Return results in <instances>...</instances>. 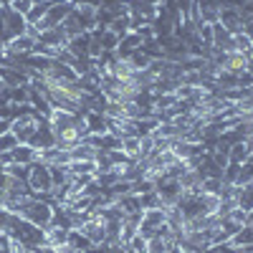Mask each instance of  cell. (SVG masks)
I'll use <instances>...</instances> for the list:
<instances>
[{
  "label": "cell",
  "mask_w": 253,
  "mask_h": 253,
  "mask_svg": "<svg viewBox=\"0 0 253 253\" xmlns=\"http://www.w3.org/2000/svg\"><path fill=\"white\" fill-rule=\"evenodd\" d=\"M71 162H96V157H99V152L94 150L91 144H86V142H79V144H74L71 147Z\"/></svg>",
  "instance_id": "cell-17"
},
{
  "label": "cell",
  "mask_w": 253,
  "mask_h": 253,
  "mask_svg": "<svg viewBox=\"0 0 253 253\" xmlns=\"http://www.w3.org/2000/svg\"><path fill=\"white\" fill-rule=\"evenodd\" d=\"M33 51H36V36H31V33H23V36H18V38L8 41L5 48H3L5 56H15V58L31 56Z\"/></svg>",
  "instance_id": "cell-9"
},
{
  "label": "cell",
  "mask_w": 253,
  "mask_h": 253,
  "mask_svg": "<svg viewBox=\"0 0 253 253\" xmlns=\"http://www.w3.org/2000/svg\"><path fill=\"white\" fill-rule=\"evenodd\" d=\"M0 23H3V31H5V43H8V41H13V38H18V36L28 33V20H26V15L15 13L10 5L0 8Z\"/></svg>",
  "instance_id": "cell-5"
},
{
  "label": "cell",
  "mask_w": 253,
  "mask_h": 253,
  "mask_svg": "<svg viewBox=\"0 0 253 253\" xmlns=\"http://www.w3.org/2000/svg\"><path fill=\"white\" fill-rule=\"evenodd\" d=\"M94 31H96V36H99V43H101V51H104V53H107V51H117V46H119V36H117L114 31L104 28V26H96Z\"/></svg>",
  "instance_id": "cell-20"
},
{
  "label": "cell",
  "mask_w": 253,
  "mask_h": 253,
  "mask_svg": "<svg viewBox=\"0 0 253 253\" xmlns=\"http://www.w3.org/2000/svg\"><path fill=\"white\" fill-rule=\"evenodd\" d=\"M114 203L119 205V210H122L124 215H142V213H144V208H142V200H139V195H134V193L119 195V198H117Z\"/></svg>",
  "instance_id": "cell-15"
},
{
  "label": "cell",
  "mask_w": 253,
  "mask_h": 253,
  "mask_svg": "<svg viewBox=\"0 0 253 253\" xmlns=\"http://www.w3.org/2000/svg\"><path fill=\"white\" fill-rule=\"evenodd\" d=\"M79 230H81V233L86 236L94 246H101L104 241H107V228H104V220H101L99 215H89L86 220L79 225Z\"/></svg>",
  "instance_id": "cell-10"
},
{
  "label": "cell",
  "mask_w": 253,
  "mask_h": 253,
  "mask_svg": "<svg viewBox=\"0 0 253 253\" xmlns=\"http://www.w3.org/2000/svg\"><path fill=\"white\" fill-rule=\"evenodd\" d=\"M28 187H31V193L38 195V198H43L48 203H53V177H51V167L46 162H41L36 160L31 165V170H28ZM56 205V203H53Z\"/></svg>",
  "instance_id": "cell-3"
},
{
  "label": "cell",
  "mask_w": 253,
  "mask_h": 253,
  "mask_svg": "<svg viewBox=\"0 0 253 253\" xmlns=\"http://www.w3.org/2000/svg\"><path fill=\"white\" fill-rule=\"evenodd\" d=\"M246 223H253V210H251V213L246 215Z\"/></svg>",
  "instance_id": "cell-36"
},
{
  "label": "cell",
  "mask_w": 253,
  "mask_h": 253,
  "mask_svg": "<svg viewBox=\"0 0 253 253\" xmlns=\"http://www.w3.org/2000/svg\"><path fill=\"white\" fill-rule=\"evenodd\" d=\"M144 43V36L139 31H132V33H126L119 38V46H117V56L119 58H126V56H132L134 51H139Z\"/></svg>",
  "instance_id": "cell-13"
},
{
  "label": "cell",
  "mask_w": 253,
  "mask_h": 253,
  "mask_svg": "<svg viewBox=\"0 0 253 253\" xmlns=\"http://www.w3.org/2000/svg\"><path fill=\"white\" fill-rule=\"evenodd\" d=\"M41 162H46V165H69L71 162V152L69 150H63V147H51V150H46V152H41V157H38Z\"/></svg>",
  "instance_id": "cell-18"
},
{
  "label": "cell",
  "mask_w": 253,
  "mask_h": 253,
  "mask_svg": "<svg viewBox=\"0 0 253 253\" xmlns=\"http://www.w3.org/2000/svg\"><path fill=\"white\" fill-rule=\"evenodd\" d=\"M41 122H43V117H41L36 109H31V112L20 114L18 119L10 122V134L18 139V144H28L31 137L36 134V129H38V124H41Z\"/></svg>",
  "instance_id": "cell-4"
},
{
  "label": "cell",
  "mask_w": 253,
  "mask_h": 253,
  "mask_svg": "<svg viewBox=\"0 0 253 253\" xmlns=\"http://www.w3.org/2000/svg\"><path fill=\"white\" fill-rule=\"evenodd\" d=\"M119 150H122L126 157H129V160H137V157H139V137H132V134L122 137Z\"/></svg>",
  "instance_id": "cell-23"
},
{
  "label": "cell",
  "mask_w": 253,
  "mask_h": 253,
  "mask_svg": "<svg viewBox=\"0 0 253 253\" xmlns=\"http://www.w3.org/2000/svg\"><path fill=\"white\" fill-rule=\"evenodd\" d=\"M3 89H5V86H3V81H0V94H3Z\"/></svg>",
  "instance_id": "cell-37"
},
{
  "label": "cell",
  "mask_w": 253,
  "mask_h": 253,
  "mask_svg": "<svg viewBox=\"0 0 253 253\" xmlns=\"http://www.w3.org/2000/svg\"><path fill=\"white\" fill-rule=\"evenodd\" d=\"M36 43H38L41 48L51 51V53L58 58V53L69 46V36L63 33V28H61V26H56V28H46V31H41V33L36 36Z\"/></svg>",
  "instance_id": "cell-7"
},
{
  "label": "cell",
  "mask_w": 253,
  "mask_h": 253,
  "mask_svg": "<svg viewBox=\"0 0 253 253\" xmlns=\"http://www.w3.org/2000/svg\"><path fill=\"white\" fill-rule=\"evenodd\" d=\"M10 132V119H0V137Z\"/></svg>",
  "instance_id": "cell-32"
},
{
  "label": "cell",
  "mask_w": 253,
  "mask_h": 253,
  "mask_svg": "<svg viewBox=\"0 0 253 253\" xmlns=\"http://www.w3.org/2000/svg\"><path fill=\"white\" fill-rule=\"evenodd\" d=\"M228 243L233 246L236 251H241V248H246V246H253V223H243V228H241Z\"/></svg>",
  "instance_id": "cell-21"
},
{
  "label": "cell",
  "mask_w": 253,
  "mask_h": 253,
  "mask_svg": "<svg viewBox=\"0 0 253 253\" xmlns=\"http://www.w3.org/2000/svg\"><path fill=\"white\" fill-rule=\"evenodd\" d=\"M248 182H253V162H251V160L241 165V170H238V180H236V187L248 185Z\"/></svg>",
  "instance_id": "cell-28"
},
{
  "label": "cell",
  "mask_w": 253,
  "mask_h": 253,
  "mask_svg": "<svg viewBox=\"0 0 253 253\" xmlns=\"http://www.w3.org/2000/svg\"><path fill=\"white\" fill-rule=\"evenodd\" d=\"M33 3H36V0H13L10 8H13L15 13H20V15H28L31 8H33Z\"/></svg>",
  "instance_id": "cell-29"
},
{
  "label": "cell",
  "mask_w": 253,
  "mask_h": 253,
  "mask_svg": "<svg viewBox=\"0 0 253 253\" xmlns=\"http://www.w3.org/2000/svg\"><path fill=\"white\" fill-rule=\"evenodd\" d=\"M84 119H86V129H89V134H104V132H107V114H99V112H84Z\"/></svg>",
  "instance_id": "cell-19"
},
{
  "label": "cell",
  "mask_w": 253,
  "mask_h": 253,
  "mask_svg": "<svg viewBox=\"0 0 253 253\" xmlns=\"http://www.w3.org/2000/svg\"><path fill=\"white\" fill-rule=\"evenodd\" d=\"M0 53H3V48H0Z\"/></svg>",
  "instance_id": "cell-38"
},
{
  "label": "cell",
  "mask_w": 253,
  "mask_h": 253,
  "mask_svg": "<svg viewBox=\"0 0 253 253\" xmlns=\"http://www.w3.org/2000/svg\"><path fill=\"white\" fill-rule=\"evenodd\" d=\"M0 81H3V86H28L31 76L23 69H18V66L0 63Z\"/></svg>",
  "instance_id": "cell-12"
},
{
  "label": "cell",
  "mask_w": 253,
  "mask_h": 253,
  "mask_svg": "<svg viewBox=\"0 0 253 253\" xmlns=\"http://www.w3.org/2000/svg\"><path fill=\"white\" fill-rule=\"evenodd\" d=\"M8 182H10V175L5 170H0V208L5 203V193H8Z\"/></svg>",
  "instance_id": "cell-31"
},
{
  "label": "cell",
  "mask_w": 253,
  "mask_h": 253,
  "mask_svg": "<svg viewBox=\"0 0 253 253\" xmlns=\"http://www.w3.org/2000/svg\"><path fill=\"white\" fill-rule=\"evenodd\" d=\"M167 3H170V5L182 15V20L193 15V8H195V0H167Z\"/></svg>",
  "instance_id": "cell-26"
},
{
  "label": "cell",
  "mask_w": 253,
  "mask_h": 253,
  "mask_svg": "<svg viewBox=\"0 0 253 253\" xmlns=\"http://www.w3.org/2000/svg\"><path fill=\"white\" fill-rule=\"evenodd\" d=\"M218 23L228 31V33H243V13L236 5H220V18Z\"/></svg>",
  "instance_id": "cell-11"
},
{
  "label": "cell",
  "mask_w": 253,
  "mask_h": 253,
  "mask_svg": "<svg viewBox=\"0 0 253 253\" xmlns=\"http://www.w3.org/2000/svg\"><path fill=\"white\" fill-rule=\"evenodd\" d=\"M13 213H18L20 218H26L28 223H33V225L46 230L51 225V218H53V203L38 198V195H28V198H23L13 208Z\"/></svg>",
  "instance_id": "cell-2"
},
{
  "label": "cell",
  "mask_w": 253,
  "mask_h": 253,
  "mask_svg": "<svg viewBox=\"0 0 253 253\" xmlns=\"http://www.w3.org/2000/svg\"><path fill=\"white\" fill-rule=\"evenodd\" d=\"M38 157H41L38 150H33L31 144H15L13 150L8 152V160H10L13 165H26V167H31Z\"/></svg>",
  "instance_id": "cell-14"
},
{
  "label": "cell",
  "mask_w": 253,
  "mask_h": 253,
  "mask_svg": "<svg viewBox=\"0 0 253 253\" xmlns=\"http://www.w3.org/2000/svg\"><path fill=\"white\" fill-rule=\"evenodd\" d=\"M109 31H114L119 38L126 36V33H132L134 28H132V18H129V13H124V15L114 18V20H112V26H109Z\"/></svg>",
  "instance_id": "cell-24"
},
{
  "label": "cell",
  "mask_w": 253,
  "mask_h": 253,
  "mask_svg": "<svg viewBox=\"0 0 253 253\" xmlns=\"http://www.w3.org/2000/svg\"><path fill=\"white\" fill-rule=\"evenodd\" d=\"M13 0H0V8H5V5H10Z\"/></svg>",
  "instance_id": "cell-35"
},
{
  "label": "cell",
  "mask_w": 253,
  "mask_h": 253,
  "mask_svg": "<svg viewBox=\"0 0 253 253\" xmlns=\"http://www.w3.org/2000/svg\"><path fill=\"white\" fill-rule=\"evenodd\" d=\"M28 144L33 147V150H38V155L51 150V147H56V134L51 129V124H48V117H43V122L38 124V129H36V134L31 137Z\"/></svg>",
  "instance_id": "cell-8"
},
{
  "label": "cell",
  "mask_w": 253,
  "mask_h": 253,
  "mask_svg": "<svg viewBox=\"0 0 253 253\" xmlns=\"http://www.w3.org/2000/svg\"><path fill=\"white\" fill-rule=\"evenodd\" d=\"M167 223V208H150L142 213V220H139V230L137 233L144 236L147 241L157 236V230Z\"/></svg>",
  "instance_id": "cell-6"
},
{
  "label": "cell",
  "mask_w": 253,
  "mask_h": 253,
  "mask_svg": "<svg viewBox=\"0 0 253 253\" xmlns=\"http://www.w3.org/2000/svg\"><path fill=\"white\" fill-rule=\"evenodd\" d=\"M142 3H150V5H162L165 0H142Z\"/></svg>",
  "instance_id": "cell-34"
},
{
  "label": "cell",
  "mask_w": 253,
  "mask_h": 253,
  "mask_svg": "<svg viewBox=\"0 0 253 253\" xmlns=\"http://www.w3.org/2000/svg\"><path fill=\"white\" fill-rule=\"evenodd\" d=\"M170 246H175V243H170V241H165V238L155 236V238L147 241V253H167V248H170Z\"/></svg>",
  "instance_id": "cell-27"
},
{
  "label": "cell",
  "mask_w": 253,
  "mask_h": 253,
  "mask_svg": "<svg viewBox=\"0 0 253 253\" xmlns=\"http://www.w3.org/2000/svg\"><path fill=\"white\" fill-rule=\"evenodd\" d=\"M203 253H238V251H236L233 246H230V243L225 241V243H215V246H208V248H205Z\"/></svg>",
  "instance_id": "cell-30"
},
{
  "label": "cell",
  "mask_w": 253,
  "mask_h": 253,
  "mask_svg": "<svg viewBox=\"0 0 253 253\" xmlns=\"http://www.w3.org/2000/svg\"><path fill=\"white\" fill-rule=\"evenodd\" d=\"M0 48H5V31H3V23H0Z\"/></svg>",
  "instance_id": "cell-33"
},
{
  "label": "cell",
  "mask_w": 253,
  "mask_h": 253,
  "mask_svg": "<svg viewBox=\"0 0 253 253\" xmlns=\"http://www.w3.org/2000/svg\"><path fill=\"white\" fill-rule=\"evenodd\" d=\"M233 198H236V208H238V210H243V213L248 215L251 210H253V182L236 187Z\"/></svg>",
  "instance_id": "cell-16"
},
{
  "label": "cell",
  "mask_w": 253,
  "mask_h": 253,
  "mask_svg": "<svg viewBox=\"0 0 253 253\" xmlns=\"http://www.w3.org/2000/svg\"><path fill=\"white\" fill-rule=\"evenodd\" d=\"M66 246H71V248L79 251V253H86L94 243H91L86 236H84L79 228H71V230H69V238H66Z\"/></svg>",
  "instance_id": "cell-22"
},
{
  "label": "cell",
  "mask_w": 253,
  "mask_h": 253,
  "mask_svg": "<svg viewBox=\"0 0 253 253\" xmlns=\"http://www.w3.org/2000/svg\"><path fill=\"white\" fill-rule=\"evenodd\" d=\"M48 124L56 134V147H63V150H71L74 144H79L89 134L86 119H84V114H76V112L53 109L48 114Z\"/></svg>",
  "instance_id": "cell-1"
},
{
  "label": "cell",
  "mask_w": 253,
  "mask_h": 253,
  "mask_svg": "<svg viewBox=\"0 0 253 253\" xmlns=\"http://www.w3.org/2000/svg\"><path fill=\"white\" fill-rule=\"evenodd\" d=\"M71 175H96V162H69Z\"/></svg>",
  "instance_id": "cell-25"
},
{
  "label": "cell",
  "mask_w": 253,
  "mask_h": 253,
  "mask_svg": "<svg viewBox=\"0 0 253 253\" xmlns=\"http://www.w3.org/2000/svg\"><path fill=\"white\" fill-rule=\"evenodd\" d=\"M0 119H3V117H0Z\"/></svg>",
  "instance_id": "cell-39"
}]
</instances>
